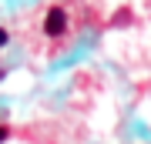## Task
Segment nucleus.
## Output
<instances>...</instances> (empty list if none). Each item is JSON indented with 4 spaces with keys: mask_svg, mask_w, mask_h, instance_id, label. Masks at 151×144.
I'll return each instance as SVG.
<instances>
[{
    "mask_svg": "<svg viewBox=\"0 0 151 144\" xmlns=\"http://www.w3.org/2000/svg\"><path fill=\"white\" fill-rule=\"evenodd\" d=\"M67 30V10L64 7H50L47 17H44V34L47 37H60Z\"/></svg>",
    "mask_w": 151,
    "mask_h": 144,
    "instance_id": "f257e3e1",
    "label": "nucleus"
},
{
    "mask_svg": "<svg viewBox=\"0 0 151 144\" xmlns=\"http://www.w3.org/2000/svg\"><path fill=\"white\" fill-rule=\"evenodd\" d=\"M4 44H7V30L0 27V47H4Z\"/></svg>",
    "mask_w": 151,
    "mask_h": 144,
    "instance_id": "f03ea898",
    "label": "nucleus"
},
{
    "mask_svg": "<svg viewBox=\"0 0 151 144\" xmlns=\"http://www.w3.org/2000/svg\"><path fill=\"white\" fill-rule=\"evenodd\" d=\"M4 138H7V128H0V141H4Z\"/></svg>",
    "mask_w": 151,
    "mask_h": 144,
    "instance_id": "7ed1b4c3",
    "label": "nucleus"
}]
</instances>
